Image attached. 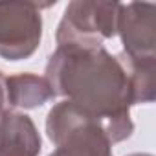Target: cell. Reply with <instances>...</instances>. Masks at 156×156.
Segmentation results:
<instances>
[{
  "mask_svg": "<svg viewBox=\"0 0 156 156\" xmlns=\"http://www.w3.org/2000/svg\"><path fill=\"white\" fill-rule=\"evenodd\" d=\"M46 79L55 96L99 119L112 143L127 140L134 123L129 108L134 105L130 77L123 61L99 48L57 46L46 64Z\"/></svg>",
  "mask_w": 156,
  "mask_h": 156,
  "instance_id": "1",
  "label": "cell"
},
{
  "mask_svg": "<svg viewBox=\"0 0 156 156\" xmlns=\"http://www.w3.org/2000/svg\"><path fill=\"white\" fill-rule=\"evenodd\" d=\"M46 134L55 145L48 156H114L105 125L70 101L48 112Z\"/></svg>",
  "mask_w": 156,
  "mask_h": 156,
  "instance_id": "2",
  "label": "cell"
},
{
  "mask_svg": "<svg viewBox=\"0 0 156 156\" xmlns=\"http://www.w3.org/2000/svg\"><path fill=\"white\" fill-rule=\"evenodd\" d=\"M119 2H94L73 0L64 9L57 26V46L99 48L103 41L118 35Z\"/></svg>",
  "mask_w": 156,
  "mask_h": 156,
  "instance_id": "3",
  "label": "cell"
},
{
  "mask_svg": "<svg viewBox=\"0 0 156 156\" xmlns=\"http://www.w3.org/2000/svg\"><path fill=\"white\" fill-rule=\"evenodd\" d=\"M50 4L0 0V57L22 61L35 53L42 37L41 8Z\"/></svg>",
  "mask_w": 156,
  "mask_h": 156,
  "instance_id": "4",
  "label": "cell"
},
{
  "mask_svg": "<svg viewBox=\"0 0 156 156\" xmlns=\"http://www.w3.org/2000/svg\"><path fill=\"white\" fill-rule=\"evenodd\" d=\"M116 31L123 55L132 61L156 59V6L149 2L119 4Z\"/></svg>",
  "mask_w": 156,
  "mask_h": 156,
  "instance_id": "5",
  "label": "cell"
},
{
  "mask_svg": "<svg viewBox=\"0 0 156 156\" xmlns=\"http://www.w3.org/2000/svg\"><path fill=\"white\" fill-rule=\"evenodd\" d=\"M41 134L33 119L15 110L0 114V156H39Z\"/></svg>",
  "mask_w": 156,
  "mask_h": 156,
  "instance_id": "6",
  "label": "cell"
},
{
  "mask_svg": "<svg viewBox=\"0 0 156 156\" xmlns=\"http://www.w3.org/2000/svg\"><path fill=\"white\" fill-rule=\"evenodd\" d=\"M55 98L46 77L17 73L6 77V101L15 108H37Z\"/></svg>",
  "mask_w": 156,
  "mask_h": 156,
  "instance_id": "7",
  "label": "cell"
},
{
  "mask_svg": "<svg viewBox=\"0 0 156 156\" xmlns=\"http://www.w3.org/2000/svg\"><path fill=\"white\" fill-rule=\"evenodd\" d=\"M6 77L0 72V114L4 112V107H6Z\"/></svg>",
  "mask_w": 156,
  "mask_h": 156,
  "instance_id": "8",
  "label": "cell"
},
{
  "mask_svg": "<svg viewBox=\"0 0 156 156\" xmlns=\"http://www.w3.org/2000/svg\"><path fill=\"white\" fill-rule=\"evenodd\" d=\"M129 156H152V154H145V152H134V154H129Z\"/></svg>",
  "mask_w": 156,
  "mask_h": 156,
  "instance_id": "9",
  "label": "cell"
}]
</instances>
